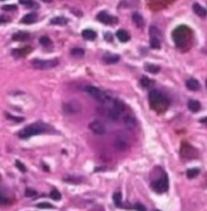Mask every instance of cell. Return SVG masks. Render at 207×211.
Returning a JSON list of instances; mask_svg holds the SVG:
<instances>
[{"label": "cell", "instance_id": "obj_1", "mask_svg": "<svg viewBox=\"0 0 207 211\" xmlns=\"http://www.w3.org/2000/svg\"><path fill=\"white\" fill-rule=\"evenodd\" d=\"M149 101L151 107L158 113L165 112L169 107V100L161 92L156 91V90L150 92Z\"/></svg>", "mask_w": 207, "mask_h": 211}, {"label": "cell", "instance_id": "obj_2", "mask_svg": "<svg viewBox=\"0 0 207 211\" xmlns=\"http://www.w3.org/2000/svg\"><path fill=\"white\" fill-rule=\"evenodd\" d=\"M173 40L174 43L178 48H184L187 46V44L190 41L191 38V31L187 26L181 25L177 28L173 32Z\"/></svg>", "mask_w": 207, "mask_h": 211}, {"label": "cell", "instance_id": "obj_3", "mask_svg": "<svg viewBox=\"0 0 207 211\" xmlns=\"http://www.w3.org/2000/svg\"><path fill=\"white\" fill-rule=\"evenodd\" d=\"M48 131H49V128H48V126L46 124H44V123H41V122H38V123H34V124L26 126V127L21 129V130L18 132V137L21 138H28V137H32V135L46 134Z\"/></svg>", "mask_w": 207, "mask_h": 211}, {"label": "cell", "instance_id": "obj_4", "mask_svg": "<svg viewBox=\"0 0 207 211\" xmlns=\"http://www.w3.org/2000/svg\"><path fill=\"white\" fill-rule=\"evenodd\" d=\"M58 64H59L58 59H52V60L35 59V60H32V62H31L32 67L34 69H37V70H50V69L57 67Z\"/></svg>", "mask_w": 207, "mask_h": 211}, {"label": "cell", "instance_id": "obj_5", "mask_svg": "<svg viewBox=\"0 0 207 211\" xmlns=\"http://www.w3.org/2000/svg\"><path fill=\"white\" fill-rule=\"evenodd\" d=\"M152 188L154 189V191L157 193H165L169 189V180H168V176L166 174L163 175V177H161L160 179L156 180L155 182L152 183Z\"/></svg>", "mask_w": 207, "mask_h": 211}, {"label": "cell", "instance_id": "obj_6", "mask_svg": "<svg viewBox=\"0 0 207 211\" xmlns=\"http://www.w3.org/2000/svg\"><path fill=\"white\" fill-rule=\"evenodd\" d=\"M180 155L183 159H195L198 157V152L194 147L188 143H183L180 149Z\"/></svg>", "mask_w": 207, "mask_h": 211}, {"label": "cell", "instance_id": "obj_7", "mask_svg": "<svg viewBox=\"0 0 207 211\" xmlns=\"http://www.w3.org/2000/svg\"><path fill=\"white\" fill-rule=\"evenodd\" d=\"M85 92L87 93V94H89L90 96H92L93 98L97 99L98 101L102 102V103H104V102H106L107 100H108V97H107V95L105 94L104 92H102L100 89L96 88V87L94 86H87L85 87Z\"/></svg>", "mask_w": 207, "mask_h": 211}, {"label": "cell", "instance_id": "obj_8", "mask_svg": "<svg viewBox=\"0 0 207 211\" xmlns=\"http://www.w3.org/2000/svg\"><path fill=\"white\" fill-rule=\"evenodd\" d=\"M81 109H82L81 104L76 100H70L63 104V110L68 114H76L80 112Z\"/></svg>", "mask_w": 207, "mask_h": 211}, {"label": "cell", "instance_id": "obj_9", "mask_svg": "<svg viewBox=\"0 0 207 211\" xmlns=\"http://www.w3.org/2000/svg\"><path fill=\"white\" fill-rule=\"evenodd\" d=\"M113 147L118 152H125L130 147V143H128L126 137L123 135H116L113 140Z\"/></svg>", "mask_w": 207, "mask_h": 211}, {"label": "cell", "instance_id": "obj_10", "mask_svg": "<svg viewBox=\"0 0 207 211\" xmlns=\"http://www.w3.org/2000/svg\"><path fill=\"white\" fill-rule=\"evenodd\" d=\"M89 129L91 130L93 134L97 135H102L106 132V127L101 121L99 120H93L89 123Z\"/></svg>", "mask_w": 207, "mask_h": 211}, {"label": "cell", "instance_id": "obj_11", "mask_svg": "<svg viewBox=\"0 0 207 211\" xmlns=\"http://www.w3.org/2000/svg\"><path fill=\"white\" fill-rule=\"evenodd\" d=\"M97 18L100 22L104 23V25H111L114 21H116V19L113 16L109 15L108 13L105 12V11H101V12L98 13Z\"/></svg>", "mask_w": 207, "mask_h": 211}, {"label": "cell", "instance_id": "obj_12", "mask_svg": "<svg viewBox=\"0 0 207 211\" xmlns=\"http://www.w3.org/2000/svg\"><path fill=\"white\" fill-rule=\"evenodd\" d=\"M136 119L134 118L133 115L128 114V115H125L123 117V124L125 125V127L128 129H134L136 127Z\"/></svg>", "mask_w": 207, "mask_h": 211}, {"label": "cell", "instance_id": "obj_13", "mask_svg": "<svg viewBox=\"0 0 207 211\" xmlns=\"http://www.w3.org/2000/svg\"><path fill=\"white\" fill-rule=\"evenodd\" d=\"M29 38H31V35H29L28 32H25V31L15 32V34L12 35V40L15 41H28Z\"/></svg>", "mask_w": 207, "mask_h": 211}, {"label": "cell", "instance_id": "obj_14", "mask_svg": "<svg viewBox=\"0 0 207 211\" xmlns=\"http://www.w3.org/2000/svg\"><path fill=\"white\" fill-rule=\"evenodd\" d=\"M31 52V47H25V48H21V49H16L12 51V55L19 58V57H25L28 54Z\"/></svg>", "mask_w": 207, "mask_h": 211}, {"label": "cell", "instance_id": "obj_15", "mask_svg": "<svg viewBox=\"0 0 207 211\" xmlns=\"http://www.w3.org/2000/svg\"><path fill=\"white\" fill-rule=\"evenodd\" d=\"M186 87L191 91H197L200 89V84L196 79H189L186 82Z\"/></svg>", "mask_w": 207, "mask_h": 211}, {"label": "cell", "instance_id": "obj_16", "mask_svg": "<svg viewBox=\"0 0 207 211\" xmlns=\"http://www.w3.org/2000/svg\"><path fill=\"white\" fill-rule=\"evenodd\" d=\"M116 37H117V38L121 43H126L130 38L128 32L126 31H124V29H119V31H117V32H116Z\"/></svg>", "mask_w": 207, "mask_h": 211}, {"label": "cell", "instance_id": "obj_17", "mask_svg": "<svg viewBox=\"0 0 207 211\" xmlns=\"http://www.w3.org/2000/svg\"><path fill=\"white\" fill-rule=\"evenodd\" d=\"M35 20H37V14L35 13H28L25 15L20 20L21 23H25V25H31V23H34Z\"/></svg>", "mask_w": 207, "mask_h": 211}, {"label": "cell", "instance_id": "obj_18", "mask_svg": "<svg viewBox=\"0 0 207 211\" xmlns=\"http://www.w3.org/2000/svg\"><path fill=\"white\" fill-rule=\"evenodd\" d=\"M193 10H194V12L200 17H205L206 14H207V11H206L205 8H204L203 6H201V5L198 4V3L193 4Z\"/></svg>", "mask_w": 207, "mask_h": 211}, {"label": "cell", "instance_id": "obj_19", "mask_svg": "<svg viewBox=\"0 0 207 211\" xmlns=\"http://www.w3.org/2000/svg\"><path fill=\"white\" fill-rule=\"evenodd\" d=\"M188 108L192 112H198L201 108V104H200V102H198L197 100H189Z\"/></svg>", "mask_w": 207, "mask_h": 211}, {"label": "cell", "instance_id": "obj_20", "mask_svg": "<svg viewBox=\"0 0 207 211\" xmlns=\"http://www.w3.org/2000/svg\"><path fill=\"white\" fill-rule=\"evenodd\" d=\"M112 108L118 114H121L124 111V109H125V105H124V103L122 101L118 100V99H116V100H114V103H113V107Z\"/></svg>", "mask_w": 207, "mask_h": 211}, {"label": "cell", "instance_id": "obj_21", "mask_svg": "<svg viewBox=\"0 0 207 211\" xmlns=\"http://www.w3.org/2000/svg\"><path fill=\"white\" fill-rule=\"evenodd\" d=\"M83 38L87 41H94L96 38V32L92 29H85L82 32Z\"/></svg>", "mask_w": 207, "mask_h": 211}, {"label": "cell", "instance_id": "obj_22", "mask_svg": "<svg viewBox=\"0 0 207 211\" xmlns=\"http://www.w3.org/2000/svg\"><path fill=\"white\" fill-rule=\"evenodd\" d=\"M67 22H68V19L63 16L54 17V18L51 20V23H52V25H67Z\"/></svg>", "mask_w": 207, "mask_h": 211}, {"label": "cell", "instance_id": "obj_23", "mask_svg": "<svg viewBox=\"0 0 207 211\" xmlns=\"http://www.w3.org/2000/svg\"><path fill=\"white\" fill-rule=\"evenodd\" d=\"M103 60L107 64H114V63H117L119 61V57L117 55H106L104 56Z\"/></svg>", "mask_w": 207, "mask_h": 211}, {"label": "cell", "instance_id": "obj_24", "mask_svg": "<svg viewBox=\"0 0 207 211\" xmlns=\"http://www.w3.org/2000/svg\"><path fill=\"white\" fill-rule=\"evenodd\" d=\"M145 70L149 73H152V74H157L160 72V67L157 65H154V64H146L145 66Z\"/></svg>", "mask_w": 207, "mask_h": 211}, {"label": "cell", "instance_id": "obj_25", "mask_svg": "<svg viewBox=\"0 0 207 211\" xmlns=\"http://www.w3.org/2000/svg\"><path fill=\"white\" fill-rule=\"evenodd\" d=\"M133 21L134 22V25H136V26H139V28H142L143 25V18L140 13H133Z\"/></svg>", "mask_w": 207, "mask_h": 211}, {"label": "cell", "instance_id": "obj_26", "mask_svg": "<svg viewBox=\"0 0 207 211\" xmlns=\"http://www.w3.org/2000/svg\"><path fill=\"white\" fill-rule=\"evenodd\" d=\"M121 199H122L121 193L116 192V193L113 194V201H114V204H115L116 207H120L121 206Z\"/></svg>", "mask_w": 207, "mask_h": 211}, {"label": "cell", "instance_id": "obj_27", "mask_svg": "<svg viewBox=\"0 0 207 211\" xmlns=\"http://www.w3.org/2000/svg\"><path fill=\"white\" fill-rule=\"evenodd\" d=\"M151 47L153 49H156V50H159L161 48V41L159 40V38H155V37H152L151 38Z\"/></svg>", "mask_w": 207, "mask_h": 211}, {"label": "cell", "instance_id": "obj_28", "mask_svg": "<svg viewBox=\"0 0 207 211\" xmlns=\"http://www.w3.org/2000/svg\"><path fill=\"white\" fill-rule=\"evenodd\" d=\"M186 174H187V177L189 178V179H193V178H195L198 174H199V169H197V168L189 169Z\"/></svg>", "mask_w": 207, "mask_h": 211}, {"label": "cell", "instance_id": "obj_29", "mask_svg": "<svg viewBox=\"0 0 207 211\" xmlns=\"http://www.w3.org/2000/svg\"><path fill=\"white\" fill-rule=\"evenodd\" d=\"M50 196H51V198H52L53 200H56V201L60 200V199H61V197H62L61 193H60L57 189H53L52 191H51V193H50Z\"/></svg>", "mask_w": 207, "mask_h": 211}, {"label": "cell", "instance_id": "obj_30", "mask_svg": "<svg viewBox=\"0 0 207 211\" xmlns=\"http://www.w3.org/2000/svg\"><path fill=\"white\" fill-rule=\"evenodd\" d=\"M71 54L74 57H82L84 55V50L81 49V48H74V49L71 51Z\"/></svg>", "mask_w": 207, "mask_h": 211}, {"label": "cell", "instance_id": "obj_31", "mask_svg": "<svg viewBox=\"0 0 207 211\" xmlns=\"http://www.w3.org/2000/svg\"><path fill=\"white\" fill-rule=\"evenodd\" d=\"M108 116L110 119L112 120H117L119 118V116H120V114H118L116 111L113 109V108H111V109L108 110Z\"/></svg>", "mask_w": 207, "mask_h": 211}, {"label": "cell", "instance_id": "obj_32", "mask_svg": "<svg viewBox=\"0 0 207 211\" xmlns=\"http://www.w3.org/2000/svg\"><path fill=\"white\" fill-rule=\"evenodd\" d=\"M140 83H142V86L143 87H145V88H148V87L151 86L154 82H153L152 80H150L148 77H143V78H142V81H140Z\"/></svg>", "mask_w": 207, "mask_h": 211}, {"label": "cell", "instance_id": "obj_33", "mask_svg": "<svg viewBox=\"0 0 207 211\" xmlns=\"http://www.w3.org/2000/svg\"><path fill=\"white\" fill-rule=\"evenodd\" d=\"M40 43L43 45V46H49V45H51V43H52V41H51V40L48 37H41V38H40Z\"/></svg>", "mask_w": 207, "mask_h": 211}, {"label": "cell", "instance_id": "obj_34", "mask_svg": "<svg viewBox=\"0 0 207 211\" xmlns=\"http://www.w3.org/2000/svg\"><path fill=\"white\" fill-rule=\"evenodd\" d=\"M65 181L69 183H80L81 179L77 177H67V178H65Z\"/></svg>", "mask_w": 207, "mask_h": 211}, {"label": "cell", "instance_id": "obj_35", "mask_svg": "<svg viewBox=\"0 0 207 211\" xmlns=\"http://www.w3.org/2000/svg\"><path fill=\"white\" fill-rule=\"evenodd\" d=\"M15 166L17 167V169H19V171H20V172H22V173H25V172H26V168H25V166L23 165L21 162L16 161V162H15Z\"/></svg>", "mask_w": 207, "mask_h": 211}, {"label": "cell", "instance_id": "obj_36", "mask_svg": "<svg viewBox=\"0 0 207 211\" xmlns=\"http://www.w3.org/2000/svg\"><path fill=\"white\" fill-rule=\"evenodd\" d=\"M38 208H54V206L52 204L48 203V202H41V203L37 204Z\"/></svg>", "mask_w": 207, "mask_h": 211}, {"label": "cell", "instance_id": "obj_37", "mask_svg": "<svg viewBox=\"0 0 207 211\" xmlns=\"http://www.w3.org/2000/svg\"><path fill=\"white\" fill-rule=\"evenodd\" d=\"M37 195V192L34 191V190H32V189H29L28 188L25 190V196L26 197H34V196Z\"/></svg>", "mask_w": 207, "mask_h": 211}, {"label": "cell", "instance_id": "obj_38", "mask_svg": "<svg viewBox=\"0 0 207 211\" xmlns=\"http://www.w3.org/2000/svg\"><path fill=\"white\" fill-rule=\"evenodd\" d=\"M16 5H4L2 7V9L5 10V11H11V10H15L16 9Z\"/></svg>", "mask_w": 207, "mask_h": 211}, {"label": "cell", "instance_id": "obj_39", "mask_svg": "<svg viewBox=\"0 0 207 211\" xmlns=\"http://www.w3.org/2000/svg\"><path fill=\"white\" fill-rule=\"evenodd\" d=\"M6 116H7V118H9V119H12V120H15V121L17 122H20V121H23V117H15V116H12V115H9V114H6Z\"/></svg>", "mask_w": 207, "mask_h": 211}, {"label": "cell", "instance_id": "obj_40", "mask_svg": "<svg viewBox=\"0 0 207 211\" xmlns=\"http://www.w3.org/2000/svg\"><path fill=\"white\" fill-rule=\"evenodd\" d=\"M134 208H136V210H137V211H146V208L140 203H136V205H134Z\"/></svg>", "mask_w": 207, "mask_h": 211}, {"label": "cell", "instance_id": "obj_41", "mask_svg": "<svg viewBox=\"0 0 207 211\" xmlns=\"http://www.w3.org/2000/svg\"><path fill=\"white\" fill-rule=\"evenodd\" d=\"M20 4L22 5H26V6H31V5L34 4V1L32 0H19Z\"/></svg>", "mask_w": 207, "mask_h": 211}, {"label": "cell", "instance_id": "obj_42", "mask_svg": "<svg viewBox=\"0 0 207 211\" xmlns=\"http://www.w3.org/2000/svg\"><path fill=\"white\" fill-rule=\"evenodd\" d=\"M104 38H106L107 40V41H113V38H112V35L109 34V32H106L105 34V35H104Z\"/></svg>", "mask_w": 207, "mask_h": 211}, {"label": "cell", "instance_id": "obj_43", "mask_svg": "<svg viewBox=\"0 0 207 211\" xmlns=\"http://www.w3.org/2000/svg\"><path fill=\"white\" fill-rule=\"evenodd\" d=\"M90 211H104V209H103V207H102V206H95L94 208H92Z\"/></svg>", "mask_w": 207, "mask_h": 211}, {"label": "cell", "instance_id": "obj_44", "mask_svg": "<svg viewBox=\"0 0 207 211\" xmlns=\"http://www.w3.org/2000/svg\"><path fill=\"white\" fill-rule=\"evenodd\" d=\"M7 21H8V19L6 17L3 15H0V25H2V23H4V22H7Z\"/></svg>", "mask_w": 207, "mask_h": 211}, {"label": "cell", "instance_id": "obj_45", "mask_svg": "<svg viewBox=\"0 0 207 211\" xmlns=\"http://www.w3.org/2000/svg\"><path fill=\"white\" fill-rule=\"evenodd\" d=\"M5 201H6V199H5L4 195L2 194V192L0 191V203H4Z\"/></svg>", "mask_w": 207, "mask_h": 211}, {"label": "cell", "instance_id": "obj_46", "mask_svg": "<svg viewBox=\"0 0 207 211\" xmlns=\"http://www.w3.org/2000/svg\"><path fill=\"white\" fill-rule=\"evenodd\" d=\"M200 122L205 123V124H207V116H206V117H203V118H201V119H200Z\"/></svg>", "mask_w": 207, "mask_h": 211}, {"label": "cell", "instance_id": "obj_47", "mask_svg": "<svg viewBox=\"0 0 207 211\" xmlns=\"http://www.w3.org/2000/svg\"><path fill=\"white\" fill-rule=\"evenodd\" d=\"M1 1H4V0H1Z\"/></svg>", "mask_w": 207, "mask_h": 211}, {"label": "cell", "instance_id": "obj_48", "mask_svg": "<svg viewBox=\"0 0 207 211\" xmlns=\"http://www.w3.org/2000/svg\"><path fill=\"white\" fill-rule=\"evenodd\" d=\"M155 211H159V210H155Z\"/></svg>", "mask_w": 207, "mask_h": 211}]
</instances>
